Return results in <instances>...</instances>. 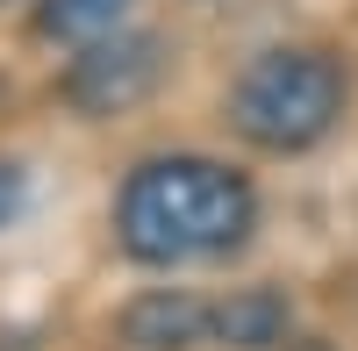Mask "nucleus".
<instances>
[{
    "label": "nucleus",
    "instance_id": "2",
    "mask_svg": "<svg viewBox=\"0 0 358 351\" xmlns=\"http://www.w3.org/2000/svg\"><path fill=\"white\" fill-rule=\"evenodd\" d=\"M344 115V72L322 50H265L229 94V122L258 151H308Z\"/></svg>",
    "mask_w": 358,
    "mask_h": 351
},
{
    "label": "nucleus",
    "instance_id": "6",
    "mask_svg": "<svg viewBox=\"0 0 358 351\" xmlns=\"http://www.w3.org/2000/svg\"><path fill=\"white\" fill-rule=\"evenodd\" d=\"M129 8H136V0H36V36L94 43V36H115Z\"/></svg>",
    "mask_w": 358,
    "mask_h": 351
},
{
    "label": "nucleus",
    "instance_id": "4",
    "mask_svg": "<svg viewBox=\"0 0 358 351\" xmlns=\"http://www.w3.org/2000/svg\"><path fill=\"white\" fill-rule=\"evenodd\" d=\"M115 337L129 351H194L215 337V308L201 294H187V287H151L115 315Z\"/></svg>",
    "mask_w": 358,
    "mask_h": 351
},
{
    "label": "nucleus",
    "instance_id": "1",
    "mask_svg": "<svg viewBox=\"0 0 358 351\" xmlns=\"http://www.w3.org/2000/svg\"><path fill=\"white\" fill-rule=\"evenodd\" d=\"M251 222H258L251 180L215 158H143L115 194V237L143 266L222 258L251 237Z\"/></svg>",
    "mask_w": 358,
    "mask_h": 351
},
{
    "label": "nucleus",
    "instance_id": "7",
    "mask_svg": "<svg viewBox=\"0 0 358 351\" xmlns=\"http://www.w3.org/2000/svg\"><path fill=\"white\" fill-rule=\"evenodd\" d=\"M15 208H22V165H15V158H0V222H8Z\"/></svg>",
    "mask_w": 358,
    "mask_h": 351
},
{
    "label": "nucleus",
    "instance_id": "5",
    "mask_svg": "<svg viewBox=\"0 0 358 351\" xmlns=\"http://www.w3.org/2000/svg\"><path fill=\"white\" fill-rule=\"evenodd\" d=\"M294 330V308L273 287H236L229 301H215V344L229 351H280Z\"/></svg>",
    "mask_w": 358,
    "mask_h": 351
},
{
    "label": "nucleus",
    "instance_id": "3",
    "mask_svg": "<svg viewBox=\"0 0 358 351\" xmlns=\"http://www.w3.org/2000/svg\"><path fill=\"white\" fill-rule=\"evenodd\" d=\"M158 79H165V43L158 36H94L72 65L65 79H57V94H65L79 115H129L136 101H151L158 94Z\"/></svg>",
    "mask_w": 358,
    "mask_h": 351
}]
</instances>
